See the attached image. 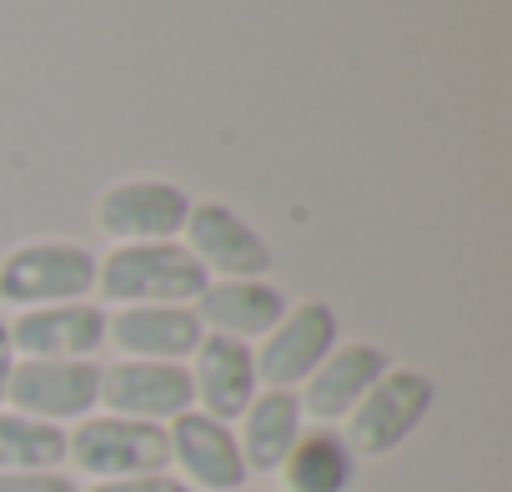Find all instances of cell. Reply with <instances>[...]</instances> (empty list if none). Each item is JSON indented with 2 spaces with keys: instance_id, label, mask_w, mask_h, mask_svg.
Instances as JSON below:
<instances>
[{
  "instance_id": "1",
  "label": "cell",
  "mask_w": 512,
  "mask_h": 492,
  "mask_svg": "<svg viewBox=\"0 0 512 492\" xmlns=\"http://www.w3.org/2000/svg\"><path fill=\"white\" fill-rule=\"evenodd\" d=\"M206 282L211 277L181 241H131L96 262V287L121 307H191Z\"/></svg>"
},
{
  "instance_id": "2",
  "label": "cell",
  "mask_w": 512,
  "mask_h": 492,
  "mask_svg": "<svg viewBox=\"0 0 512 492\" xmlns=\"http://www.w3.org/2000/svg\"><path fill=\"white\" fill-rule=\"evenodd\" d=\"M96 292V257L76 241H26L0 262V302L31 307H61L86 302Z\"/></svg>"
},
{
  "instance_id": "3",
  "label": "cell",
  "mask_w": 512,
  "mask_h": 492,
  "mask_svg": "<svg viewBox=\"0 0 512 492\" xmlns=\"http://www.w3.org/2000/svg\"><path fill=\"white\" fill-rule=\"evenodd\" d=\"M66 462H76L96 482H116V477L166 472L171 442H166V427H156V422L106 412V417H81L76 432H66Z\"/></svg>"
},
{
  "instance_id": "4",
  "label": "cell",
  "mask_w": 512,
  "mask_h": 492,
  "mask_svg": "<svg viewBox=\"0 0 512 492\" xmlns=\"http://www.w3.org/2000/svg\"><path fill=\"white\" fill-rule=\"evenodd\" d=\"M432 402H437V382L427 372L387 367V377L352 407L342 437H347V447L357 457H387V452H397L422 427V417L432 412Z\"/></svg>"
},
{
  "instance_id": "5",
  "label": "cell",
  "mask_w": 512,
  "mask_h": 492,
  "mask_svg": "<svg viewBox=\"0 0 512 492\" xmlns=\"http://www.w3.org/2000/svg\"><path fill=\"white\" fill-rule=\"evenodd\" d=\"M181 231H186V252L216 282H262L272 272L267 236L226 201H191Z\"/></svg>"
},
{
  "instance_id": "6",
  "label": "cell",
  "mask_w": 512,
  "mask_h": 492,
  "mask_svg": "<svg viewBox=\"0 0 512 492\" xmlns=\"http://www.w3.org/2000/svg\"><path fill=\"white\" fill-rule=\"evenodd\" d=\"M186 211H191V196L176 181L131 176V181H116L111 191H101L96 226L106 236H116L121 246H131V241H176L181 226H186Z\"/></svg>"
},
{
  "instance_id": "7",
  "label": "cell",
  "mask_w": 512,
  "mask_h": 492,
  "mask_svg": "<svg viewBox=\"0 0 512 492\" xmlns=\"http://www.w3.org/2000/svg\"><path fill=\"white\" fill-rule=\"evenodd\" d=\"M332 347H337V312L327 302L287 307V317L262 337V347L251 352L256 357V382L292 392L297 382H307L327 362Z\"/></svg>"
},
{
  "instance_id": "8",
  "label": "cell",
  "mask_w": 512,
  "mask_h": 492,
  "mask_svg": "<svg viewBox=\"0 0 512 492\" xmlns=\"http://www.w3.org/2000/svg\"><path fill=\"white\" fill-rule=\"evenodd\" d=\"M6 332L21 362H91L106 347V312L96 302L31 307L6 322Z\"/></svg>"
},
{
  "instance_id": "9",
  "label": "cell",
  "mask_w": 512,
  "mask_h": 492,
  "mask_svg": "<svg viewBox=\"0 0 512 492\" xmlns=\"http://www.w3.org/2000/svg\"><path fill=\"white\" fill-rule=\"evenodd\" d=\"M101 407H111V417H136V422H176L181 412L196 407L191 397V372L181 362H116L101 367Z\"/></svg>"
},
{
  "instance_id": "10",
  "label": "cell",
  "mask_w": 512,
  "mask_h": 492,
  "mask_svg": "<svg viewBox=\"0 0 512 492\" xmlns=\"http://www.w3.org/2000/svg\"><path fill=\"white\" fill-rule=\"evenodd\" d=\"M16 412L36 422H81L101 407V367L96 362H16L11 397Z\"/></svg>"
},
{
  "instance_id": "11",
  "label": "cell",
  "mask_w": 512,
  "mask_h": 492,
  "mask_svg": "<svg viewBox=\"0 0 512 492\" xmlns=\"http://www.w3.org/2000/svg\"><path fill=\"white\" fill-rule=\"evenodd\" d=\"M392 357L377 347V342H337L327 352V362L302 382V417L312 422H342L352 417V407L387 377Z\"/></svg>"
},
{
  "instance_id": "12",
  "label": "cell",
  "mask_w": 512,
  "mask_h": 492,
  "mask_svg": "<svg viewBox=\"0 0 512 492\" xmlns=\"http://www.w3.org/2000/svg\"><path fill=\"white\" fill-rule=\"evenodd\" d=\"M166 442H171V462L181 467V482L186 487H201V492H236L246 487V462H241V447H236V432L206 412H181L171 427H166Z\"/></svg>"
},
{
  "instance_id": "13",
  "label": "cell",
  "mask_w": 512,
  "mask_h": 492,
  "mask_svg": "<svg viewBox=\"0 0 512 492\" xmlns=\"http://www.w3.org/2000/svg\"><path fill=\"white\" fill-rule=\"evenodd\" d=\"M186 372H191L196 412H206V417H216V422H226V427L251 407L256 392H262V382H256V357H251V347L236 342V337L206 332L201 347L191 352V367H186Z\"/></svg>"
},
{
  "instance_id": "14",
  "label": "cell",
  "mask_w": 512,
  "mask_h": 492,
  "mask_svg": "<svg viewBox=\"0 0 512 492\" xmlns=\"http://www.w3.org/2000/svg\"><path fill=\"white\" fill-rule=\"evenodd\" d=\"M201 322L191 307H121L106 317V342L136 362H186L201 347Z\"/></svg>"
},
{
  "instance_id": "15",
  "label": "cell",
  "mask_w": 512,
  "mask_h": 492,
  "mask_svg": "<svg viewBox=\"0 0 512 492\" xmlns=\"http://www.w3.org/2000/svg\"><path fill=\"white\" fill-rule=\"evenodd\" d=\"M201 332L216 337H267L282 317H287V297L262 277V282H206V292L191 302Z\"/></svg>"
},
{
  "instance_id": "16",
  "label": "cell",
  "mask_w": 512,
  "mask_h": 492,
  "mask_svg": "<svg viewBox=\"0 0 512 492\" xmlns=\"http://www.w3.org/2000/svg\"><path fill=\"white\" fill-rule=\"evenodd\" d=\"M302 432H307V417H302L297 392H282V387L256 392L251 407L241 412V437H236L246 472H277Z\"/></svg>"
},
{
  "instance_id": "17",
  "label": "cell",
  "mask_w": 512,
  "mask_h": 492,
  "mask_svg": "<svg viewBox=\"0 0 512 492\" xmlns=\"http://www.w3.org/2000/svg\"><path fill=\"white\" fill-rule=\"evenodd\" d=\"M357 452L347 447V437L337 427H312L297 437V447L287 452V462L277 467L287 492H352L357 487Z\"/></svg>"
},
{
  "instance_id": "18",
  "label": "cell",
  "mask_w": 512,
  "mask_h": 492,
  "mask_svg": "<svg viewBox=\"0 0 512 492\" xmlns=\"http://www.w3.org/2000/svg\"><path fill=\"white\" fill-rule=\"evenodd\" d=\"M66 427L26 412H0V472H61Z\"/></svg>"
},
{
  "instance_id": "19",
  "label": "cell",
  "mask_w": 512,
  "mask_h": 492,
  "mask_svg": "<svg viewBox=\"0 0 512 492\" xmlns=\"http://www.w3.org/2000/svg\"><path fill=\"white\" fill-rule=\"evenodd\" d=\"M0 492H81L66 472H0Z\"/></svg>"
},
{
  "instance_id": "20",
  "label": "cell",
  "mask_w": 512,
  "mask_h": 492,
  "mask_svg": "<svg viewBox=\"0 0 512 492\" xmlns=\"http://www.w3.org/2000/svg\"><path fill=\"white\" fill-rule=\"evenodd\" d=\"M91 492H191L181 477L171 472H141V477H116V482H96Z\"/></svg>"
},
{
  "instance_id": "21",
  "label": "cell",
  "mask_w": 512,
  "mask_h": 492,
  "mask_svg": "<svg viewBox=\"0 0 512 492\" xmlns=\"http://www.w3.org/2000/svg\"><path fill=\"white\" fill-rule=\"evenodd\" d=\"M16 347H11V332H6V322H0V407H6V397H11V377H16Z\"/></svg>"
},
{
  "instance_id": "22",
  "label": "cell",
  "mask_w": 512,
  "mask_h": 492,
  "mask_svg": "<svg viewBox=\"0 0 512 492\" xmlns=\"http://www.w3.org/2000/svg\"><path fill=\"white\" fill-rule=\"evenodd\" d=\"M236 492H251V487H236Z\"/></svg>"
}]
</instances>
